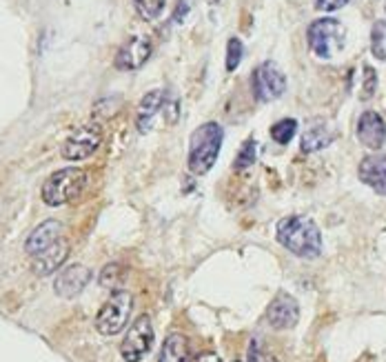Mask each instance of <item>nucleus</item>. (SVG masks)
Wrapping results in <instances>:
<instances>
[{
  "instance_id": "nucleus-3",
  "label": "nucleus",
  "mask_w": 386,
  "mask_h": 362,
  "mask_svg": "<svg viewBox=\"0 0 386 362\" xmlns=\"http://www.w3.org/2000/svg\"><path fill=\"white\" fill-rule=\"evenodd\" d=\"M87 185V174L81 167H67L54 172L43 185V203L47 207H63L83 194Z\"/></svg>"
},
{
  "instance_id": "nucleus-10",
  "label": "nucleus",
  "mask_w": 386,
  "mask_h": 362,
  "mask_svg": "<svg viewBox=\"0 0 386 362\" xmlns=\"http://www.w3.org/2000/svg\"><path fill=\"white\" fill-rule=\"evenodd\" d=\"M300 320V305L289 294H278L266 309V323L278 331L293 329Z\"/></svg>"
},
{
  "instance_id": "nucleus-17",
  "label": "nucleus",
  "mask_w": 386,
  "mask_h": 362,
  "mask_svg": "<svg viewBox=\"0 0 386 362\" xmlns=\"http://www.w3.org/2000/svg\"><path fill=\"white\" fill-rule=\"evenodd\" d=\"M158 362H191V347L184 334H169L164 338Z\"/></svg>"
},
{
  "instance_id": "nucleus-8",
  "label": "nucleus",
  "mask_w": 386,
  "mask_h": 362,
  "mask_svg": "<svg viewBox=\"0 0 386 362\" xmlns=\"http://www.w3.org/2000/svg\"><path fill=\"white\" fill-rule=\"evenodd\" d=\"M251 83H253V94L260 103L278 100L286 92V78L275 63H262L253 72Z\"/></svg>"
},
{
  "instance_id": "nucleus-13",
  "label": "nucleus",
  "mask_w": 386,
  "mask_h": 362,
  "mask_svg": "<svg viewBox=\"0 0 386 362\" xmlns=\"http://www.w3.org/2000/svg\"><path fill=\"white\" fill-rule=\"evenodd\" d=\"M358 140L369 149H382L386 143V123L378 112H364L358 120Z\"/></svg>"
},
{
  "instance_id": "nucleus-26",
  "label": "nucleus",
  "mask_w": 386,
  "mask_h": 362,
  "mask_svg": "<svg viewBox=\"0 0 386 362\" xmlns=\"http://www.w3.org/2000/svg\"><path fill=\"white\" fill-rule=\"evenodd\" d=\"M344 5H349V0H318L315 3L318 12H335V9H342Z\"/></svg>"
},
{
  "instance_id": "nucleus-24",
  "label": "nucleus",
  "mask_w": 386,
  "mask_h": 362,
  "mask_svg": "<svg viewBox=\"0 0 386 362\" xmlns=\"http://www.w3.org/2000/svg\"><path fill=\"white\" fill-rule=\"evenodd\" d=\"M120 280H122V267L118 265V263H111V265H107L103 271H100V285L105 289H114L120 285Z\"/></svg>"
},
{
  "instance_id": "nucleus-25",
  "label": "nucleus",
  "mask_w": 386,
  "mask_h": 362,
  "mask_svg": "<svg viewBox=\"0 0 386 362\" xmlns=\"http://www.w3.org/2000/svg\"><path fill=\"white\" fill-rule=\"evenodd\" d=\"M375 92H378V72H375L373 67L366 65V67H364V85H362L360 98H362V100H371Z\"/></svg>"
},
{
  "instance_id": "nucleus-23",
  "label": "nucleus",
  "mask_w": 386,
  "mask_h": 362,
  "mask_svg": "<svg viewBox=\"0 0 386 362\" xmlns=\"http://www.w3.org/2000/svg\"><path fill=\"white\" fill-rule=\"evenodd\" d=\"M242 56H244L242 40L240 38H229V45H226V69H229V72H235L242 63Z\"/></svg>"
},
{
  "instance_id": "nucleus-18",
  "label": "nucleus",
  "mask_w": 386,
  "mask_h": 362,
  "mask_svg": "<svg viewBox=\"0 0 386 362\" xmlns=\"http://www.w3.org/2000/svg\"><path fill=\"white\" fill-rule=\"evenodd\" d=\"M333 140H335V129L326 125H315L311 129H306L302 136V152L315 154V152H320V149L329 147Z\"/></svg>"
},
{
  "instance_id": "nucleus-28",
  "label": "nucleus",
  "mask_w": 386,
  "mask_h": 362,
  "mask_svg": "<svg viewBox=\"0 0 386 362\" xmlns=\"http://www.w3.org/2000/svg\"><path fill=\"white\" fill-rule=\"evenodd\" d=\"M249 362H278V360L271 358V356H266V354H262V351L257 349V345L253 343L251 349H249Z\"/></svg>"
},
{
  "instance_id": "nucleus-2",
  "label": "nucleus",
  "mask_w": 386,
  "mask_h": 362,
  "mask_svg": "<svg viewBox=\"0 0 386 362\" xmlns=\"http://www.w3.org/2000/svg\"><path fill=\"white\" fill-rule=\"evenodd\" d=\"M222 140L224 132L217 123H204L193 132L191 136V145H189V172L195 176H204L209 174L217 154L222 149Z\"/></svg>"
},
{
  "instance_id": "nucleus-9",
  "label": "nucleus",
  "mask_w": 386,
  "mask_h": 362,
  "mask_svg": "<svg viewBox=\"0 0 386 362\" xmlns=\"http://www.w3.org/2000/svg\"><path fill=\"white\" fill-rule=\"evenodd\" d=\"M151 52H153V45H151L149 38L133 36V38H129L120 49H118L116 67L120 69V72H133V69H140L147 60H149Z\"/></svg>"
},
{
  "instance_id": "nucleus-11",
  "label": "nucleus",
  "mask_w": 386,
  "mask_h": 362,
  "mask_svg": "<svg viewBox=\"0 0 386 362\" xmlns=\"http://www.w3.org/2000/svg\"><path fill=\"white\" fill-rule=\"evenodd\" d=\"M89 280H92V271L85 265H69L58 274L54 283V291H56V296L72 300L83 294L85 287L89 285Z\"/></svg>"
},
{
  "instance_id": "nucleus-20",
  "label": "nucleus",
  "mask_w": 386,
  "mask_h": 362,
  "mask_svg": "<svg viewBox=\"0 0 386 362\" xmlns=\"http://www.w3.org/2000/svg\"><path fill=\"white\" fill-rule=\"evenodd\" d=\"M371 52L378 60H386V18L378 20L371 32Z\"/></svg>"
},
{
  "instance_id": "nucleus-21",
  "label": "nucleus",
  "mask_w": 386,
  "mask_h": 362,
  "mask_svg": "<svg viewBox=\"0 0 386 362\" xmlns=\"http://www.w3.org/2000/svg\"><path fill=\"white\" fill-rule=\"evenodd\" d=\"M255 152H257L255 140L253 138L244 140L242 147H240V152H237V156H235V163H233V167L237 169V172H244V169H249L255 163Z\"/></svg>"
},
{
  "instance_id": "nucleus-12",
  "label": "nucleus",
  "mask_w": 386,
  "mask_h": 362,
  "mask_svg": "<svg viewBox=\"0 0 386 362\" xmlns=\"http://www.w3.org/2000/svg\"><path fill=\"white\" fill-rule=\"evenodd\" d=\"M69 256V243L67 238H58L54 245H49L47 249L38 251V254L32 256V271L36 276H52L58 271V267H63V263Z\"/></svg>"
},
{
  "instance_id": "nucleus-19",
  "label": "nucleus",
  "mask_w": 386,
  "mask_h": 362,
  "mask_svg": "<svg viewBox=\"0 0 386 362\" xmlns=\"http://www.w3.org/2000/svg\"><path fill=\"white\" fill-rule=\"evenodd\" d=\"M295 134H298V123L293 118H282L271 127V138L278 145H289Z\"/></svg>"
},
{
  "instance_id": "nucleus-1",
  "label": "nucleus",
  "mask_w": 386,
  "mask_h": 362,
  "mask_svg": "<svg viewBox=\"0 0 386 362\" xmlns=\"http://www.w3.org/2000/svg\"><path fill=\"white\" fill-rule=\"evenodd\" d=\"M278 243L293 256L313 260L322 254V234L306 216H286L278 223Z\"/></svg>"
},
{
  "instance_id": "nucleus-22",
  "label": "nucleus",
  "mask_w": 386,
  "mask_h": 362,
  "mask_svg": "<svg viewBox=\"0 0 386 362\" xmlns=\"http://www.w3.org/2000/svg\"><path fill=\"white\" fill-rule=\"evenodd\" d=\"M167 0H133V5L144 20H156L162 14Z\"/></svg>"
},
{
  "instance_id": "nucleus-27",
  "label": "nucleus",
  "mask_w": 386,
  "mask_h": 362,
  "mask_svg": "<svg viewBox=\"0 0 386 362\" xmlns=\"http://www.w3.org/2000/svg\"><path fill=\"white\" fill-rule=\"evenodd\" d=\"M189 9H191V0H178L175 12H173L175 23H182V20L186 18V14H189Z\"/></svg>"
},
{
  "instance_id": "nucleus-30",
  "label": "nucleus",
  "mask_w": 386,
  "mask_h": 362,
  "mask_svg": "<svg viewBox=\"0 0 386 362\" xmlns=\"http://www.w3.org/2000/svg\"><path fill=\"white\" fill-rule=\"evenodd\" d=\"M235 362H237V360H235Z\"/></svg>"
},
{
  "instance_id": "nucleus-6",
  "label": "nucleus",
  "mask_w": 386,
  "mask_h": 362,
  "mask_svg": "<svg viewBox=\"0 0 386 362\" xmlns=\"http://www.w3.org/2000/svg\"><path fill=\"white\" fill-rule=\"evenodd\" d=\"M153 325L149 316H140L136 323L129 327L127 336L120 343V356L125 362H140L149 356V351L153 349Z\"/></svg>"
},
{
  "instance_id": "nucleus-4",
  "label": "nucleus",
  "mask_w": 386,
  "mask_h": 362,
  "mask_svg": "<svg viewBox=\"0 0 386 362\" xmlns=\"http://www.w3.org/2000/svg\"><path fill=\"white\" fill-rule=\"evenodd\" d=\"M133 309V296L129 291H114L96 316V331L100 336H118L127 327Z\"/></svg>"
},
{
  "instance_id": "nucleus-15",
  "label": "nucleus",
  "mask_w": 386,
  "mask_h": 362,
  "mask_svg": "<svg viewBox=\"0 0 386 362\" xmlns=\"http://www.w3.org/2000/svg\"><path fill=\"white\" fill-rule=\"evenodd\" d=\"M360 180L380 196H386V156H366L360 163Z\"/></svg>"
},
{
  "instance_id": "nucleus-14",
  "label": "nucleus",
  "mask_w": 386,
  "mask_h": 362,
  "mask_svg": "<svg viewBox=\"0 0 386 362\" xmlns=\"http://www.w3.org/2000/svg\"><path fill=\"white\" fill-rule=\"evenodd\" d=\"M63 231H65L63 223H58V220H45V223H41L32 234H29L27 243H25V251L29 256L38 254V251L54 245L58 238H63Z\"/></svg>"
},
{
  "instance_id": "nucleus-29",
  "label": "nucleus",
  "mask_w": 386,
  "mask_h": 362,
  "mask_svg": "<svg viewBox=\"0 0 386 362\" xmlns=\"http://www.w3.org/2000/svg\"><path fill=\"white\" fill-rule=\"evenodd\" d=\"M191 362H222V360H220V356L211 354V351H204V354L191 358Z\"/></svg>"
},
{
  "instance_id": "nucleus-16",
  "label": "nucleus",
  "mask_w": 386,
  "mask_h": 362,
  "mask_svg": "<svg viewBox=\"0 0 386 362\" xmlns=\"http://www.w3.org/2000/svg\"><path fill=\"white\" fill-rule=\"evenodd\" d=\"M162 105H164V92H162V89H153V92L142 96L140 105H138V118H136L138 132H140V134L149 132L153 118L162 109Z\"/></svg>"
},
{
  "instance_id": "nucleus-5",
  "label": "nucleus",
  "mask_w": 386,
  "mask_h": 362,
  "mask_svg": "<svg viewBox=\"0 0 386 362\" xmlns=\"http://www.w3.org/2000/svg\"><path fill=\"white\" fill-rule=\"evenodd\" d=\"M306 40H309V47L315 56L329 60L344 47V27L335 18L313 20L309 32H306Z\"/></svg>"
},
{
  "instance_id": "nucleus-7",
  "label": "nucleus",
  "mask_w": 386,
  "mask_h": 362,
  "mask_svg": "<svg viewBox=\"0 0 386 362\" xmlns=\"http://www.w3.org/2000/svg\"><path fill=\"white\" fill-rule=\"evenodd\" d=\"M100 143H103V127L96 123L85 125L65 140L63 158L72 160V163H76V160H85L100 147Z\"/></svg>"
}]
</instances>
